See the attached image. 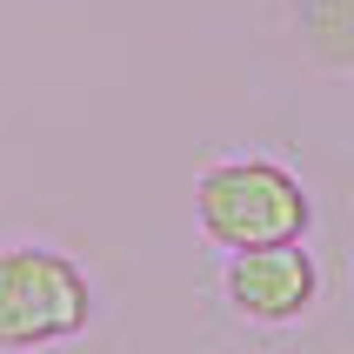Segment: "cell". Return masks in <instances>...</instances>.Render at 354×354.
<instances>
[{
    "label": "cell",
    "mask_w": 354,
    "mask_h": 354,
    "mask_svg": "<svg viewBox=\"0 0 354 354\" xmlns=\"http://www.w3.org/2000/svg\"><path fill=\"white\" fill-rule=\"evenodd\" d=\"M201 227L234 254L281 248V241H301V227H308V194L274 160H227L201 180Z\"/></svg>",
    "instance_id": "6da1fadb"
},
{
    "label": "cell",
    "mask_w": 354,
    "mask_h": 354,
    "mask_svg": "<svg viewBox=\"0 0 354 354\" xmlns=\"http://www.w3.org/2000/svg\"><path fill=\"white\" fill-rule=\"evenodd\" d=\"M87 281L47 248L0 254V348H47L87 328Z\"/></svg>",
    "instance_id": "7a4b0ae2"
},
{
    "label": "cell",
    "mask_w": 354,
    "mask_h": 354,
    "mask_svg": "<svg viewBox=\"0 0 354 354\" xmlns=\"http://www.w3.org/2000/svg\"><path fill=\"white\" fill-rule=\"evenodd\" d=\"M315 261L301 254V241H281V248H248V254L227 261V301H234L248 321H295L315 308Z\"/></svg>",
    "instance_id": "3957f363"
}]
</instances>
